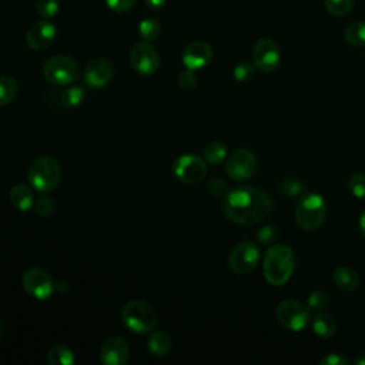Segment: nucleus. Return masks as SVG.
<instances>
[{
	"label": "nucleus",
	"instance_id": "nucleus-42",
	"mask_svg": "<svg viewBox=\"0 0 365 365\" xmlns=\"http://www.w3.org/2000/svg\"><path fill=\"white\" fill-rule=\"evenodd\" d=\"M354 364H356V365H365V352L359 354V355L354 359Z\"/></svg>",
	"mask_w": 365,
	"mask_h": 365
},
{
	"label": "nucleus",
	"instance_id": "nucleus-22",
	"mask_svg": "<svg viewBox=\"0 0 365 365\" xmlns=\"http://www.w3.org/2000/svg\"><path fill=\"white\" fill-rule=\"evenodd\" d=\"M47 362L50 365H71L76 362V356L68 346L58 344L48 349Z\"/></svg>",
	"mask_w": 365,
	"mask_h": 365
},
{
	"label": "nucleus",
	"instance_id": "nucleus-12",
	"mask_svg": "<svg viewBox=\"0 0 365 365\" xmlns=\"http://www.w3.org/2000/svg\"><path fill=\"white\" fill-rule=\"evenodd\" d=\"M252 63L262 73H274L281 63V51L272 38H259L252 48Z\"/></svg>",
	"mask_w": 365,
	"mask_h": 365
},
{
	"label": "nucleus",
	"instance_id": "nucleus-16",
	"mask_svg": "<svg viewBox=\"0 0 365 365\" xmlns=\"http://www.w3.org/2000/svg\"><path fill=\"white\" fill-rule=\"evenodd\" d=\"M113 64L107 58H93L84 70V83L91 88L107 86L113 77Z\"/></svg>",
	"mask_w": 365,
	"mask_h": 365
},
{
	"label": "nucleus",
	"instance_id": "nucleus-37",
	"mask_svg": "<svg viewBox=\"0 0 365 365\" xmlns=\"http://www.w3.org/2000/svg\"><path fill=\"white\" fill-rule=\"evenodd\" d=\"M106 3L108 6V9H111L113 11L125 13L134 6L135 0H106Z\"/></svg>",
	"mask_w": 365,
	"mask_h": 365
},
{
	"label": "nucleus",
	"instance_id": "nucleus-28",
	"mask_svg": "<svg viewBox=\"0 0 365 365\" xmlns=\"http://www.w3.org/2000/svg\"><path fill=\"white\" fill-rule=\"evenodd\" d=\"M322 1L327 11L334 17L346 16L354 6V0H322Z\"/></svg>",
	"mask_w": 365,
	"mask_h": 365
},
{
	"label": "nucleus",
	"instance_id": "nucleus-38",
	"mask_svg": "<svg viewBox=\"0 0 365 365\" xmlns=\"http://www.w3.org/2000/svg\"><path fill=\"white\" fill-rule=\"evenodd\" d=\"M321 365H348L349 359L341 354L332 352V354H327L324 358L319 359Z\"/></svg>",
	"mask_w": 365,
	"mask_h": 365
},
{
	"label": "nucleus",
	"instance_id": "nucleus-6",
	"mask_svg": "<svg viewBox=\"0 0 365 365\" xmlns=\"http://www.w3.org/2000/svg\"><path fill=\"white\" fill-rule=\"evenodd\" d=\"M277 321L281 327L288 331L299 332L311 322V314L308 305H304L295 299H285L277 305L275 309Z\"/></svg>",
	"mask_w": 365,
	"mask_h": 365
},
{
	"label": "nucleus",
	"instance_id": "nucleus-43",
	"mask_svg": "<svg viewBox=\"0 0 365 365\" xmlns=\"http://www.w3.org/2000/svg\"><path fill=\"white\" fill-rule=\"evenodd\" d=\"M3 334H4V325H3V322L0 321V339H1V336H3Z\"/></svg>",
	"mask_w": 365,
	"mask_h": 365
},
{
	"label": "nucleus",
	"instance_id": "nucleus-29",
	"mask_svg": "<svg viewBox=\"0 0 365 365\" xmlns=\"http://www.w3.org/2000/svg\"><path fill=\"white\" fill-rule=\"evenodd\" d=\"M348 188L355 198L365 200V173H355L349 177Z\"/></svg>",
	"mask_w": 365,
	"mask_h": 365
},
{
	"label": "nucleus",
	"instance_id": "nucleus-4",
	"mask_svg": "<svg viewBox=\"0 0 365 365\" xmlns=\"http://www.w3.org/2000/svg\"><path fill=\"white\" fill-rule=\"evenodd\" d=\"M27 178L30 185L43 194L53 191L61 180V167L51 155H40L29 167Z\"/></svg>",
	"mask_w": 365,
	"mask_h": 365
},
{
	"label": "nucleus",
	"instance_id": "nucleus-5",
	"mask_svg": "<svg viewBox=\"0 0 365 365\" xmlns=\"http://www.w3.org/2000/svg\"><path fill=\"white\" fill-rule=\"evenodd\" d=\"M121 319L124 325L135 334L151 332L157 325V314L154 308L141 299L127 302L121 311Z\"/></svg>",
	"mask_w": 365,
	"mask_h": 365
},
{
	"label": "nucleus",
	"instance_id": "nucleus-25",
	"mask_svg": "<svg viewBox=\"0 0 365 365\" xmlns=\"http://www.w3.org/2000/svg\"><path fill=\"white\" fill-rule=\"evenodd\" d=\"M204 160L211 165H218L227 158V147L221 141H211L204 147Z\"/></svg>",
	"mask_w": 365,
	"mask_h": 365
},
{
	"label": "nucleus",
	"instance_id": "nucleus-41",
	"mask_svg": "<svg viewBox=\"0 0 365 365\" xmlns=\"http://www.w3.org/2000/svg\"><path fill=\"white\" fill-rule=\"evenodd\" d=\"M358 227H359V232H361V235L365 238V211H362V214H361V217H359Z\"/></svg>",
	"mask_w": 365,
	"mask_h": 365
},
{
	"label": "nucleus",
	"instance_id": "nucleus-10",
	"mask_svg": "<svg viewBox=\"0 0 365 365\" xmlns=\"http://www.w3.org/2000/svg\"><path fill=\"white\" fill-rule=\"evenodd\" d=\"M21 285L24 291L36 299H47L56 291V285L50 274L38 267H33L24 271L21 277Z\"/></svg>",
	"mask_w": 365,
	"mask_h": 365
},
{
	"label": "nucleus",
	"instance_id": "nucleus-20",
	"mask_svg": "<svg viewBox=\"0 0 365 365\" xmlns=\"http://www.w3.org/2000/svg\"><path fill=\"white\" fill-rule=\"evenodd\" d=\"M312 331L317 336L328 339L334 336L336 331V322L332 315L319 311L314 318H312Z\"/></svg>",
	"mask_w": 365,
	"mask_h": 365
},
{
	"label": "nucleus",
	"instance_id": "nucleus-34",
	"mask_svg": "<svg viewBox=\"0 0 365 365\" xmlns=\"http://www.w3.org/2000/svg\"><path fill=\"white\" fill-rule=\"evenodd\" d=\"M281 192L288 197H301L304 194V185L298 180H285L281 182Z\"/></svg>",
	"mask_w": 365,
	"mask_h": 365
},
{
	"label": "nucleus",
	"instance_id": "nucleus-7",
	"mask_svg": "<svg viewBox=\"0 0 365 365\" xmlns=\"http://www.w3.org/2000/svg\"><path fill=\"white\" fill-rule=\"evenodd\" d=\"M43 76L54 86H67L77 78L78 66L68 56H54L44 63Z\"/></svg>",
	"mask_w": 365,
	"mask_h": 365
},
{
	"label": "nucleus",
	"instance_id": "nucleus-2",
	"mask_svg": "<svg viewBox=\"0 0 365 365\" xmlns=\"http://www.w3.org/2000/svg\"><path fill=\"white\" fill-rule=\"evenodd\" d=\"M295 255L291 247L275 244L269 247L262 257V271L268 284L274 287L284 285L292 275Z\"/></svg>",
	"mask_w": 365,
	"mask_h": 365
},
{
	"label": "nucleus",
	"instance_id": "nucleus-15",
	"mask_svg": "<svg viewBox=\"0 0 365 365\" xmlns=\"http://www.w3.org/2000/svg\"><path fill=\"white\" fill-rule=\"evenodd\" d=\"M56 37V27L48 20H41L30 26V29L26 33V44L36 51L46 50Z\"/></svg>",
	"mask_w": 365,
	"mask_h": 365
},
{
	"label": "nucleus",
	"instance_id": "nucleus-19",
	"mask_svg": "<svg viewBox=\"0 0 365 365\" xmlns=\"http://www.w3.org/2000/svg\"><path fill=\"white\" fill-rule=\"evenodd\" d=\"M10 202L20 211H29L34 205L33 190L26 184H17L10 190Z\"/></svg>",
	"mask_w": 365,
	"mask_h": 365
},
{
	"label": "nucleus",
	"instance_id": "nucleus-26",
	"mask_svg": "<svg viewBox=\"0 0 365 365\" xmlns=\"http://www.w3.org/2000/svg\"><path fill=\"white\" fill-rule=\"evenodd\" d=\"M19 93L16 80L10 76H0V106L10 104Z\"/></svg>",
	"mask_w": 365,
	"mask_h": 365
},
{
	"label": "nucleus",
	"instance_id": "nucleus-27",
	"mask_svg": "<svg viewBox=\"0 0 365 365\" xmlns=\"http://www.w3.org/2000/svg\"><path fill=\"white\" fill-rule=\"evenodd\" d=\"M160 33H161V26L155 19H144L138 24V36L145 43H151L157 40Z\"/></svg>",
	"mask_w": 365,
	"mask_h": 365
},
{
	"label": "nucleus",
	"instance_id": "nucleus-14",
	"mask_svg": "<svg viewBox=\"0 0 365 365\" xmlns=\"http://www.w3.org/2000/svg\"><path fill=\"white\" fill-rule=\"evenodd\" d=\"M130 358V346L121 336H110L100 349V359L106 365H124Z\"/></svg>",
	"mask_w": 365,
	"mask_h": 365
},
{
	"label": "nucleus",
	"instance_id": "nucleus-24",
	"mask_svg": "<svg viewBox=\"0 0 365 365\" xmlns=\"http://www.w3.org/2000/svg\"><path fill=\"white\" fill-rule=\"evenodd\" d=\"M344 38L352 47H365V20L351 23L345 29Z\"/></svg>",
	"mask_w": 365,
	"mask_h": 365
},
{
	"label": "nucleus",
	"instance_id": "nucleus-1",
	"mask_svg": "<svg viewBox=\"0 0 365 365\" xmlns=\"http://www.w3.org/2000/svg\"><path fill=\"white\" fill-rule=\"evenodd\" d=\"M269 194L252 185H238L222 198L224 215L238 225H255L272 212Z\"/></svg>",
	"mask_w": 365,
	"mask_h": 365
},
{
	"label": "nucleus",
	"instance_id": "nucleus-18",
	"mask_svg": "<svg viewBox=\"0 0 365 365\" xmlns=\"http://www.w3.org/2000/svg\"><path fill=\"white\" fill-rule=\"evenodd\" d=\"M332 279L336 288L344 292H354L359 287V277L349 267H336L332 272Z\"/></svg>",
	"mask_w": 365,
	"mask_h": 365
},
{
	"label": "nucleus",
	"instance_id": "nucleus-35",
	"mask_svg": "<svg viewBox=\"0 0 365 365\" xmlns=\"http://www.w3.org/2000/svg\"><path fill=\"white\" fill-rule=\"evenodd\" d=\"M34 210L40 217H48L54 210V201L48 195H41L34 201Z\"/></svg>",
	"mask_w": 365,
	"mask_h": 365
},
{
	"label": "nucleus",
	"instance_id": "nucleus-33",
	"mask_svg": "<svg viewBox=\"0 0 365 365\" xmlns=\"http://www.w3.org/2000/svg\"><path fill=\"white\" fill-rule=\"evenodd\" d=\"M207 190H208V192H210L211 195L224 198V197L228 194L230 187H228V184H227L225 180H222V178H220V177H215V178H211V180L208 181Z\"/></svg>",
	"mask_w": 365,
	"mask_h": 365
},
{
	"label": "nucleus",
	"instance_id": "nucleus-40",
	"mask_svg": "<svg viewBox=\"0 0 365 365\" xmlns=\"http://www.w3.org/2000/svg\"><path fill=\"white\" fill-rule=\"evenodd\" d=\"M144 3L151 9H161L165 3V0H144Z\"/></svg>",
	"mask_w": 365,
	"mask_h": 365
},
{
	"label": "nucleus",
	"instance_id": "nucleus-30",
	"mask_svg": "<svg viewBox=\"0 0 365 365\" xmlns=\"http://www.w3.org/2000/svg\"><path fill=\"white\" fill-rule=\"evenodd\" d=\"M255 66L254 63H248V61H241L238 63L235 67H234V78L238 81V83H248L250 80L254 78V74H255Z\"/></svg>",
	"mask_w": 365,
	"mask_h": 365
},
{
	"label": "nucleus",
	"instance_id": "nucleus-3",
	"mask_svg": "<svg viewBox=\"0 0 365 365\" xmlns=\"http://www.w3.org/2000/svg\"><path fill=\"white\" fill-rule=\"evenodd\" d=\"M328 207L325 200L317 192H304L295 205L294 218L304 231L318 230L327 218Z\"/></svg>",
	"mask_w": 365,
	"mask_h": 365
},
{
	"label": "nucleus",
	"instance_id": "nucleus-36",
	"mask_svg": "<svg viewBox=\"0 0 365 365\" xmlns=\"http://www.w3.org/2000/svg\"><path fill=\"white\" fill-rule=\"evenodd\" d=\"M197 84V76L194 74V70H190L187 68L185 71H182L178 77V86L181 90H192Z\"/></svg>",
	"mask_w": 365,
	"mask_h": 365
},
{
	"label": "nucleus",
	"instance_id": "nucleus-32",
	"mask_svg": "<svg viewBox=\"0 0 365 365\" xmlns=\"http://www.w3.org/2000/svg\"><path fill=\"white\" fill-rule=\"evenodd\" d=\"M58 11L57 0H37V13L44 20H51Z\"/></svg>",
	"mask_w": 365,
	"mask_h": 365
},
{
	"label": "nucleus",
	"instance_id": "nucleus-21",
	"mask_svg": "<svg viewBox=\"0 0 365 365\" xmlns=\"http://www.w3.org/2000/svg\"><path fill=\"white\" fill-rule=\"evenodd\" d=\"M148 349L155 356H164L171 349V339L165 332L154 331L148 336Z\"/></svg>",
	"mask_w": 365,
	"mask_h": 365
},
{
	"label": "nucleus",
	"instance_id": "nucleus-39",
	"mask_svg": "<svg viewBox=\"0 0 365 365\" xmlns=\"http://www.w3.org/2000/svg\"><path fill=\"white\" fill-rule=\"evenodd\" d=\"M275 237H277V231L271 225H265L257 231V238L262 244H269L271 241L275 240Z\"/></svg>",
	"mask_w": 365,
	"mask_h": 365
},
{
	"label": "nucleus",
	"instance_id": "nucleus-11",
	"mask_svg": "<svg viewBox=\"0 0 365 365\" xmlns=\"http://www.w3.org/2000/svg\"><path fill=\"white\" fill-rule=\"evenodd\" d=\"M173 171L181 182L195 184L205 177L207 161L195 154H184L174 161Z\"/></svg>",
	"mask_w": 365,
	"mask_h": 365
},
{
	"label": "nucleus",
	"instance_id": "nucleus-17",
	"mask_svg": "<svg viewBox=\"0 0 365 365\" xmlns=\"http://www.w3.org/2000/svg\"><path fill=\"white\" fill-rule=\"evenodd\" d=\"M212 58V48L208 43L202 40L191 41L182 53V63L185 68L198 70L205 67Z\"/></svg>",
	"mask_w": 365,
	"mask_h": 365
},
{
	"label": "nucleus",
	"instance_id": "nucleus-8",
	"mask_svg": "<svg viewBox=\"0 0 365 365\" xmlns=\"http://www.w3.org/2000/svg\"><path fill=\"white\" fill-rule=\"evenodd\" d=\"M258 167L255 154L248 148H237L225 161V173L234 181H245L251 178Z\"/></svg>",
	"mask_w": 365,
	"mask_h": 365
},
{
	"label": "nucleus",
	"instance_id": "nucleus-13",
	"mask_svg": "<svg viewBox=\"0 0 365 365\" xmlns=\"http://www.w3.org/2000/svg\"><path fill=\"white\" fill-rule=\"evenodd\" d=\"M131 67L143 76L154 74L160 67V56L150 43H138L130 50Z\"/></svg>",
	"mask_w": 365,
	"mask_h": 365
},
{
	"label": "nucleus",
	"instance_id": "nucleus-31",
	"mask_svg": "<svg viewBox=\"0 0 365 365\" xmlns=\"http://www.w3.org/2000/svg\"><path fill=\"white\" fill-rule=\"evenodd\" d=\"M329 304V297L325 291L322 289H318V291H314L308 295V299H307V305L309 309H314V311H322L324 308H327Z\"/></svg>",
	"mask_w": 365,
	"mask_h": 365
},
{
	"label": "nucleus",
	"instance_id": "nucleus-23",
	"mask_svg": "<svg viewBox=\"0 0 365 365\" xmlns=\"http://www.w3.org/2000/svg\"><path fill=\"white\" fill-rule=\"evenodd\" d=\"M57 97V101L66 107V108H73V107H77L81 104V101L84 100L86 94H84V90L78 86H73V87H68L63 91H58L56 94Z\"/></svg>",
	"mask_w": 365,
	"mask_h": 365
},
{
	"label": "nucleus",
	"instance_id": "nucleus-9",
	"mask_svg": "<svg viewBox=\"0 0 365 365\" xmlns=\"http://www.w3.org/2000/svg\"><path fill=\"white\" fill-rule=\"evenodd\" d=\"M261 259V252L257 244L251 241H244L235 245L228 255V265L232 272L238 275H245L255 269Z\"/></svg>",
	"mask_w": 365,
	"mask_h": 365
}]
</instances>
